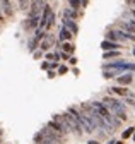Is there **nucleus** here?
I'll return each instance as SVG.
<instances>
[{
    "label": "nucleus",
    "instance_id": "1",
    "mask_svg": "<svg viewBox=\"0 0 135 144\" xmlns=\"http://www.w3.org/2000/svg\"><path fill=\"white\" fill-rule=\"evenodd\" d=\"M103 103L106 105L108 110H109L115 117H118L120 120H127V112H125L123 103H120L118 99H115V98H104Z\"/></svg>",
    "mask_w": 135,
    "mask_h": 144
},
{
    "label": "nucleus",
    "instance_id": "2",
    "mask_svg": "<svg viewBox=\"0 0 135 144\" xmlns=\"http://www.w3.org/2000/svg\"><path fill=\"white\" fill-rule=\"evenodd\" d=\"M63 117H65V120H67V124H68V127H70V132H75L77 136H80V134L84 132V129H82V125H80V122H79V118L73 115L72 112L68 110L67 113H63Z\"/></svg>",
    "mask_w": 135,
    "mask_h": 144
},
{
    "label": "nucleus",
    "instance_id": "3",
    "mask_svg": "<svg viewBox=\"0 0 135 144\" xmlns=\"http://www.w3.org/2000/svg\"><path fill=\"white\" fill-rule=\"evenodd\" d=\"M118 29L125 31V33H135V23L133 21H120L118 23Z\"/></svg>",
    "mask_w": 135,
    "mask_h": 144
},
{
    "label": "nucleus",
    "instance_id": "4",
    "mask_svg": "<svg viewBox=\"0 0 135 144\" xmlns=\"http://www.w3.org/2000/svg\"><path fill=\"white\" fill-rule=\"evenodd\" d=\"M41 7H45L43 0H33V5H31V14H29V17H33V16H40Z\"/></svg>",
    "mask_w": 135,
    "mask_h": 144
},
{
    "label": "nucleus",
    "instance_id": "5",
    "mask_svg": "<svg viewBox=\"0 0 135 144\" xmlns=\"http://www.w3.org/2000/svg\"><path fill=\"white\" fill-rule=\"evenodd\" d=\"M0 5H2V10H4L5 16H12V14H14V9H12L10 0H2V2H0Z\"/></svg>",
    "mask_w": 135,
    "mask_h": 144
},
{
    "label": "nucleus",
    "instance_id": "6",
    "mask_svg": "<svg viewBox=\"0 0 135 144\" xmlns=\"http://www.w3.org/2000/svg\"><path fill=\"white\" fill-rule=\"evenodd\" d=\"M63 26L68 28L72 33H77V24L73 23V19H68V17H63Z\"/></svg>",
    "mask_w": 135,
    "mask_h": 144
},
{
    "label": "nucleus",
    "instance_id": "7",
    "mask_svg": "<svg viewBox=\"0 0 135 144\" xmlns=\"http://www.w3.org/2000/svg\"><path fill=\"white\" fill-rule=\"evenodd\" d=\"M70 38H72V31H70V29L68 28H65V26H63L62 28V31H60V40H70Z\"/></svg>",
    "mask_w": 135,
    "mask_h": 144
},
{
    "label": "nucleus",
    "instance_id": "8",
    "mask_svg": "<svg viewBox=\"0 0 135 144\" xmlns=\"http://www.w3.org/2000/svg\"><path fill=\"white\" fill-rule=\"evenodd\" d=\"M51 45H53V38H51L50 35H46V38L43 40V43H41V50H48Z\"/></svg>",
    "mask_w": 135,
    "mask_h": 144
},
{
    "label": "nucleus",
    "instance_id": "9",
    "mask_svg": "<svg viewBox=\"0 0 135 144\" xmlns=\"http://www.w3.org/2000/svg\"><path fill=\"white\" fill-rule=\"evenodd\" d=\"M101 48H104V50H111V48H120V45L108 40V41H103V43H101Z\"/></svg>",
    "mask_w": 135,
    "mask_h": 144
},
{
    "label": "nucleus",
    "instance_id": "10",
    "mask_svg": "<svg viewBox=\"0 0 135 144\" xmlns=\"http://www.w3.org/2000/svg\"><path fill=\"white\" fill-rule=\"evenodd\" d=\"M132 79H133V75H132V74H125V75H121V77H118V82H120V84H130Z\"/></svg>",
    "mask_w": 135,
    "mask_h": 144
},
{
    "label": "nucleus",
    "instance_id": "11",
    "mask_svg": "<svg viewBox=\"0 0 135 144\" xmlns=\"http://www.w3.org/2000/svg\"><path fill=\"white\" fill-rule=\"evenodd\" d=\"M63 16H65V17H68V19H75V16H77V14H75V9H65V12H63Z\"/></svg>",
    "mask_w": 135,
    "mask_h": 144
},
{
    "label": "nucleus",
    "instance_id": "12",
    "mask_svg": "<svg viewBox=\"0 0 135 144\" xmlns=\"http://www.w3.org/2000/svg\"><path fill=\"white\" fill-rule=\"evenodd\" d=\"M19 5H21V10H28L29 7V0H19Z\"/></svg>",
    "mask_w": 135,
    "mask_h": 144
},
{
    "label": "nucleus",
    "instance_id": "13",
    "mask_svg": "<svg viewBox=\"0 0 135 144\" xmlns=\"http://www.w3.org/2000/svg\"><path fill=\"white\" fill-rule=\"evenodd\" d=\"M115 57H120V52H108V53H104V58H115Z\"/></svg>",
    "mask_w": 135,
    "mask_h": 144
},
{
    "label": "nucleus",
    "instance_id": "14",
    "mask_svg": "<svg viewBox=\"0 0 135 144\" xmlns=\"http://www.w3.org/2000/svg\"><path fill=\"white\" fill-rule=\"evenodd\" d=\"M63 52H67V53H70V52H73V46L70 45V43H63Z\"/></svg>",
    "mask_w": 135,
    "mask_h": 144
},
{
    "label": "nucleus",
    "instance_id": "15",
    "mask_svg": "<svg viewBox=\"0 0 135 144\" xmlns=\"http://www.w3.org/2000/svg\"><path fill=\"white\" fill-rule=\"evenodd\" d=\"M113 91L115 93H118V94H128V91H127V89H123V87H113Z\"/></svg>",
    "mask_w": 135,
    "mask_h": 144
},
{
    "label": "nucleus",
    "instance_id": "16",
    "mask_svg": "<svg viewBox=\"0 0 135 144\" xmlns=\"http://www.w3.org/2000/svg\"><path fill=\"white\" fill-rule=\"evenodd\" d=\"M68 4H70V5H72L73 9H79V7L82 5V4H80L79 0H68Z\"/></svg>",
    "mask_w": 135,
    "mask_h": 144
},
{
    "label": "nucleus",
    "instance_id": "17",
    "mask_svg": "<svg viewBox=\"0 0 135 144\" xmlns=\"http://www.w3.org/2000/svg\"><path fill=\"white\" fill-rule=\"evenodd\" d=\"M133 130H135V129H132V127H130L128 130H125V132H123V137H130V136H132V132H133Z\"/></svg>",
    "mask_w": 135,
    "mask_h": 144
},
{
    "label": "nucleus",
    "instance_id": "18",
    "mask_svg": "<svg viewBox=\"0 0 135 144\" xmlns=\"http://www.w3.org/2000/svg\"><path fill=\"white\" fill-rule=\"evenodd\" d=\"M58 72H60V74H65V72H67V67H60Z\"/></svg>",
    "mask_w": 135,
    "mask_h": 144
},
{
    "label": "nucleus",
    "instance_id": "19",
    "mask_svg": "<svg viewBox=\"0 0 135 144\" xmlns=\"http://www.w3.org/2000/svg\"><path fill=\"white\" fill-rule=\"evenodd\" d=\"M4 16H5V14H4V10H2V5H0V21H4Z\"/></svg>",
    "mask_w": 135,
    "mask_h": 144
},
{
    "label": "nucleus",
    "instance_id": "20",
    "mask_svg": "<svg viewBox=\"0 0 135 144\" xmlns=\"http://www.w3.org/2000/svg\"><path fill=\"white\" fill-rule=\"evenodd\" d=\"M130 14H132V16L135 17V9H132V10H130Z\"/></svg>",
    "mask_w": 135,
    "mask_h": 144
},
{
    "label": "nucleus",
    "instance_id": "21",
    "mask_svg": "<svg viewBox=\"0 0 135 144\" xmlns=\"http://www.w3.org/2000/svg\"><path fill=\"white\" fill-rule=\"evenodd\" d=\"M89 144H99V142H97V141H91Z\"/></svg>",
    "mask_w": 135,
    "mask_h": 144
},
{
    "label": "nucleus",
    "instance_id": "22",
    "mask_svg": "<svg viewBox=\"0 0 135 144\" xmlns=\"http://www.w3.org/2000/svg\"><path fill=\"white\" fill-rule=\"evenodd\" d=\"M133 53H135V50H133Z\"/></svg>",
    "mask_w": 135,
    "mask_h": 144
}]
</instances>
